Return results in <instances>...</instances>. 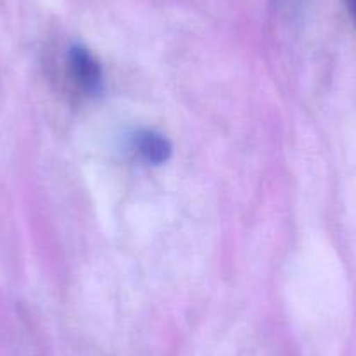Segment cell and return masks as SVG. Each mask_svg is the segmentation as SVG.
<instances>
[{"label":"cell","mask_w":356,"mask_h":356,"mask_svg":"<svg viewBox=\"0 0 356 356\" xmlns=\"http://www.w3.org/2000/svg\"><path fill=\"white\" fill-rule=\"evenodd\" d=\"M68 63L75 82L89 95H98L104 86V72L91 51L81 44H75L68 51Z\"/></svg>","instance_id":"cell-1"},{"label":"cell","mask_w":356,"mask_h":356,"mask_svg":"<svg viewBox=\"0 0 356 356\" xmlns=\"http://www.w3.org/2000/svg\"><path fill=\"white\" fill-rule=\"evenodd\" d=\"M133 149L145 163L154 164V166L166 163L173 152V147L168 142V138L150 129H142L133 136Z\"/></svg>","instance_id":"cell-2"},{"label":"cell","mask_w":356,"mask_h":356,"mask_svg":"<svg viewBox=\"0 0 356 356\" xmlns=\"http://www.w3.org/2000/svg\"><path fill=\"white\" fill-rule=\"evenodd\" d=\"M346 6H348L349 13H351L353 19H355L356 23V0H346Z\"/></svg>","instance_id":"cell-3"}]
</instances>
